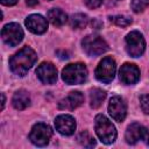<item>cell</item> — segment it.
I'll return each mask as SVG.
<instances>
[{
	"mask_svg": "<svg viewBox=\"0 0 149 149\" xmlns=\"http://www.w3.org/2000/svg\"><path fill=\"white\" fill-rule=\"evenodd\" d=\"M36 59H37L36 52L29 47H23L22 49H20L16 54H14L10 57L9 68L12 72L22 77L35 64Z\"/></svg>",
	"mask_w": 149,
	"mask_h": 149,
	"instance_id": "obj_1",
	"label": "cell"
},
{
	"mask_svg": "<svg viewBox=\"0 0 149 149\" xmlns=\"http://www.w3.org/2000/svg\"><path fill=\"white\" fill-rule=\"evenodd\" d=\"M94 129L100 141L105 144H111L116 139V129L114 125L102 114H99L95 116Z\"/></svg>",
	"mask_w": 149,
	"mask_h": 149,
	"instance_id": "obj_2",
	"label": "cell"
},
{
	"mask_svg": "<svg viewBox=\"0 0 149 149\" xmlns=\"http://www.w3.org/2000/svg\"><path fill=\"white\" fill-rule=\"evenodd\" d=\"M87 78V69L83 63L66 65L62 71V79L69 85L81 84Z\"/></svg>",
	"mask_w": 149,
	"mask_h": 149,
	"instance_id": "obj_3",
	"label": "cell"
},
{
	"mask_svg": "<svg viewBox=\"0 0 149 149\" xmlns=\"http://www.w3.org/2000/svg\"><path fill=\"white\" fill-rule=\"evenodd\" d=\"M81 45L88 56H98L107 51L108 45L106 41L99 35H87L83 38Z\"/></svg>",
	"mask_w": 149,
	"mask_h": 149,
	"instance_id": "obj_4",
	"label": "cell"
},
{
	"mask_svg": "<svg viewBox=\"0 0 149 149\" xmlns=\"http://www.w3.org/2000/svg\"><path fill=\"white\" fill-rule=\"evenodd\" d=\"M144 49H146V41L140 31L133 30L126 36V50L129 56L140 57L144 52Z\"/></svg>",
	"mask_w": 149,
	"mask_h": 149,
	"instance_id": "obj_5",
	"label": "cell"
},
{
	"mask_svg": "<svg viewBox=\"0 0 149 149\" xmlns=\"http://www.w3.org/2000/svg\"><path fill=\"white\" fill-rule=\"evenodd\" d=\"M51 135H52L51 127L47 123L38 122L33 126L29 134V140L37 147H44L49 143Z\"/></svg>",
	"mask_w": 149,
	"mask_h": 149,
	"instance_id": "obj_6",
	"label": "cell"
},
{
	"mask_svg": "<svg viewBox=\"0 0 149 149\" xmlns=\"http://www.w3.org/2000/svg\"><path fill=\"white\" fill-rule=\"evenodd\" d=\"M116 71L115 61L112 57H105L100 61L95 69V77L99 81L102 83H111L114 79Z\"/></svg>",
	"mask_w": 149,
	"mask_h": 149,
	"instance_id": "obj_7",
	"label": "cell"
},
{
	"mask_svg": "<svg viewBox=\"0 0 149 149\" xmlns=\"http://www.w3.org/2000/svg\"><path fill=\"white\" fill-rule=\"evenodd\" d=\"M1 37L3 42L10 47L17 45L23 38V30L19 23L12 22L6 24L1 30Z\"/></svg>",
	"mask_w": 149,
	"mask_h": 149,
	"instance_id": "obj_8",
	"label": "cell"
},
{
	"mask_svg": "<svg viewBox=\"0 0 149 149\" xmlns=\"http://www.w3.org/2000/svg\"><path fill=\"white\" fill-rule=\"evenodd\" d=\"M109 115L118 122H122L127 115V104L121 97H113L108 104Z\"/></svg>",
	"mask_w": 149,
	"mask_h": 149,
	"instance_id": "obj_9",
	"label": "cell"
},
{
	"mask_svg": "<svg viewBox=\"0 0 149 149\" xmlns=\"http://www.w3.org/2000/svg\"><path fill=\"white\" fill-rule=\"evenodd\" d=\"M37 78L43 84H55L57 80V69L50 62H43L36 69Z\"/></svg>",
	"mask_w": 149,
	"mask_h": 149,
	"instance_id": "obj_10",
	"label": "cell"
},
{
	"mask_svg": "<svg viewBox=\"0 0 149 149\" xmlns=\"http://www.w3.org/2000/svg\"><path fill=\"white\" fill-rule=\"evenodd\" d=\"M55 127L59 134L70 136L76 130V120L69 114H61L55 120Z\"/></svg>",
	"mask_w": 149,
	"mask_h": 149,
	"instance_id": "obj_11",
	"label": "cell"
},
{
	"mask_svg": "<svg viewBox=\"0 0 149 149\" xmlns=\"http://www.w3.org/2000/svg\"><path fill=\"white\" fill-rule=\"evenodd\" d=\"M120 80L126 85H133L140 79V70L135 64L125 63L119 71Z\"/></svg>",
	"mask_w": 149,
	"mask_h": 149,
	"instance_id": "obj_12",
	"label": "cell"
},
{
	"mask_svg": "<svg viewBox=\"0 0 149 149\" xmlns=\"http://www.w3.org/2000/svg\"><path fill=\"white\" fill-rule=\"evenodd\" d=\"M27 28L34 34H43L48 29V21L40 14H31L26 19Z\"/></svg>",
	"mask_w": 149,
	"mask_h": 149,
	"instance_id": "obj_13",
	"label": "cell"
},
{
	"mask_svg": "<svg viewBox=\"0 0 149 149\" xmlns=\"http://www.w3.org/2000/svg\"><path fill=\"white\" fill-rule=\"evenodd\" d=\"M84 102V95L79 91H72L70 94L62 99L58 102V108L59 109H65V111H72L77 107H79Z\"/></svg>",
	"mask_w": 149,
	"mask_h": 149,
	"instance_id": "obj_14",
	"label": "cell"
},
{
	"mask_svg": "<svg viewBox=\"0 0 149 149\" xmlns=\"http://www.w3.org/2000/svg\"><path fill=\"white\" fill-rule=\"evenodd\" d=\"M143 130L144 127L137 122H134L132 125H129L127 127L126 134H125V139L126 142L129 144H135L139 140H142V135H143Z\"/></svg>",
	"mask_w": 149,
	"mask_h": 149,
	"instance_id": "obj_15",
	"label": "cell"
},
{
	"mask_svg": "<svg viewBox=\"0 0 149 149\" xmlns=\"http://www.w3.org/2000/svg\"><path fill=\"white\" fill-rule=\"evenodd\" d=\"M12 104L14 106L15 109L22 111L24 108H27L30 105V97L28 94L27 91L24 90H19L14 93L13 98H12Z\"/></svg>",
	"mask_w": 149,
	"mask_h": 149,
	"instance_id": "obj_16",
	"label": "cell"
},
{
	"mask_svg": "<svg viewBox=\"0 0 149 149\" xmlns=\"http://www.w3.org/2000/svg\"><path fill=\"white\" fill-rule=\"evenodd\" d=\"M48 20L56 27L63 26L68 21V15L59 8H51L48 12Z\"/></svg>",
	"mask_w": 149,
	"mask_h": 149,
	"instance_id": "obj_17",
	"label": "cell"
},
{
	"mask_svg": "<svg viewBox=\"0 0 149 149\" xmlns=\"http://www.w3.org/2000/svg\"><path fill=\"white\" fill-rule=\"evenodd\" d=\"M106 98V92L101 88L94 87L90 92V105L92 108H98L101 106L102 101Z\"/></svg>",
	"mask_w": 149,
	"mask_h": 149,
	"instance_id": "obj_18",
	"label": "cell"
},
{
	"mask_svg": "<svg viewBox=\"0 0 149 149\" xmlns=\"http://www.w3.org/2000/svg\"><path fill=\"white\" fill-rule=\"evenodd\" d=\"M87 23H88V17L86 14L76 13V14H72L70 17V24L74 29H83L87 26Z\"/></svg>",
	"mask_w": 149,
	"mask_h": 149,
	"instance_id": "obj_19",
	"label": "cell"
},
{
	"mask_svg": "<svg viewBox=\"0 0 149 149\" xmlns=\"http://www.w3.org/2000/svg\"><path fill=\"white\" fill-rule=\"evenodd\" d=\"M77 140H78V142H79L81 146H84V147H86V148H92V147L95 146V140L90 135L88 132H81V133L78 135Z\"/></svg>",
	"mask_w": 149,
	"mask_h": 149,
	"instance_id": "obj_20",
	"label": "cell"
},
{
	"mask_svg": "<svg viewBox=\"0 0 149 149\" xmlns=\"http://www.w3.org/2000/svg\"><path fill=\"white\" fill-rule=\"evenodd\" d=\"M109 21L113 22L114 24L119 26V27H127L133 22L132 19L129 16H126V15H113V16H109Z\"/></svg>",
	"mask_w": 149,
	"mask_h": 149,
	"instance_id": "obj_21",
	"label": "cell"
},
{
	"mask_svg": "<svg viewBox=\"0 0 149 149\" xmlns=\"http://www.w3.org/2000/svg\"><path fill=\"white\" fill-rule=\"evenodd\" d=\"M149 6V0H132L130 7L135 13L143 12Z\"/></svg>",
	"mask_w": 149,
	"mask_h": 149,
	"instance_id": "obj_22",
	"label": "cell"
},
{
	"mask_svg": "<svg viewBox=\"0 0 149 149\" xmlns=\"http://www.w3.org/2000/svg\"><path fill=\"white\" fill-rule=\"evenodd\" d=\"M140 105L146 114H149V94H143L140 97Z\"/></svg>",
	"mask_w": 149,
	"mask_h": 149,
	"instance_id": "obj_23",
	"label": "cell"
},
{
	"mask_svg": "<svg viewBox=\"0 0 149 149\" xmlns=\"http://www.w3.org/2000/svg\"><path fill=\"white\" fill-rule=\"evenodd\" d=\"M85 5L88 7V8H98L101 3H102V0H84Z\"/></svg>",
	"mask_w": 149,
	"mask_h": 149,
	"instance_id": "obj_24",
	"label": "cell"
},
{
	"mask_svg": "<svg viewBox=\"0 0 149 149\" xmlns=\"http://www.w3.org/2000/svg\"><path fill=\"white\" fill-rule=\"evenodd\" d=\"M142 140L144 141L146 144L149 146V128H144V130H143V135H142Z\"/></svg>",
	"mask_w": 149,
	"mask_h": 149,
	"instance_id": "obj_25",
	"label": "cell"
},
{
	"mask_svg": "<svg viewBox=\"0 0 149 149\" xmlns=\"http://www.w3.org/2000/svg\"><path fill=\"white\" fill-rule=\"evenodd\" d=\"M17 2V0H1V3L5 6H13Z\"/></svg>",
	"mask_w": 149,
	"mask_h": 149,
	"instance_id": "obj_26",
	"label": "cell"
},
{
	"mask_svg": "<svg viewBox=\"0 0 149 149\" xmlns=\"http://www.w3.org/2000/svg\"><path fill=\"white\" fill-rule=\"evenodd\" d=\"M92 26H93L95 29H99L100 27H102V23H101L99 20H97V19H95V20H93V21H92Z\"/></svg>",
	"mask_w": 149,
	"mask_h": 149,
	"instance_id": "obj_27",
	"label": "cell"
},
{
	"mask_svg": "<svg viewBox=\"0 0 149 149\" xmlns=\"http://www.w3.org/2000/svg\"><path fill=\"white\" fill-rule=\"evenodd\" d=\"M26 3L29 6V7H34L38 3V0H26Z\"/></svg>",
	"mask_w": 149,
	"mask_h": 149,
	"instance_id": "obj_28",
	"label": "cell"
},
{
	"mask_svg": "<svg viewBox=\"0 0 149 149\" xmlns=\"http://www.w3.org/2000/svg\"><path fill=\"white\" fill-rule=\"evenodd\" d=\"M1 98H2V105H1V108L3 109V107H5V102H6V99H5V94H3V93H1Z\"/></svg>",
	"mask_w": 149,
	"mask_h": 149,
	"instance_id": "obj_29",
	"label": "cell"
}]
</instances>
